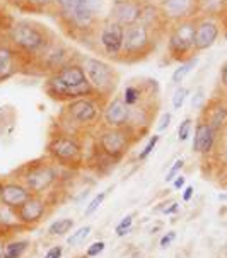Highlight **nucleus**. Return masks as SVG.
Returning a JSON list of instances; mask_svg holds the SVG:
<instances>
[{
  "instance_id": "c9c22d12",
  "label": "nucleus",
  "mask_w": 227,
  "mask_h": 258,
  "mask_svg": "<svg viewBox=\"0 0 227 258\" xmlns=\"http://www.w3.org/2000/svg\"><path fill=\"white\" fill-rule=\"evenodd\" d=\"M174 239H176V231H169V233H166V234L163 236V238H161L159 246L163 248V250H166V248L171 246Z\"/></svg>"
},
{
  "instance_id": "a19ab883",
  "label": "nucleus",
  "mask_w": 227,
  "mask_h": 258,
  "mask_svg": "<svg viewBox=\"0 0 227 258\" xmlns=\"http://www.w3.org/2000/svg\"><path fill=\"white\" fill-rule=\"evenodd\" d=\"M173 186H174V190H181V188L185 186V176H176V180L173 181Z\"/></svg>"
},
{
  "instance_id": "473e14b6",
  "label": "nucleus",
  "mask_w": 227,
  "mask_h": 258,
  "mask_svg": "<svg viewBox=\"0 0 227 258\" xmlns=\"http://www.w3.org/2000/svg\"><path fill=\"white\" fill-rule=\"evenodd\" d=\"M104 248H106V243H104V241H96L93 244H89V248L86 250V256L87 258H94V256L101 255V253L104 251Z\"/></svg>"
},
{
  "instance_id": "ddd939ff",
  "label": "nucleus",
  "mask_w": 227,
  "mask_h": 258,
  "mask_svg": "<svg viewBox=\"0 0 227 258\" xmlns=\"http://www.w3.org/2000/svg\"><path fill=\"white\" fill-rule=\"evenodd\" d=\"M104 123L111 128H125L128 125L130 106L125 103L123 96H116L104 108Z\"/></svg>"
},
{
  "instance_id": "9d476101",
  "label": "nucleus",
  "mask_w": 227,
  "mask_h": 258,
  "mask_svg": "<svg viewBox=\"0 0 227 258\" xmlns=\"http://www.w3.org/2000/svg\"><path fill=\"white\" fill-rule=\"evenodd\" d=\"M150 43V28L140 23L128 26L125 29V43L123 51L126 55H138L147 50Z\"/></svg>"
},
{
  "instance_id": "2f4dec72",
  "label": "nucleus",
  "mask_w": 227,
  "mask_h": 258,
  "mask_svg": "<svg viewBox=\"0 0 227 258\" xmlns=\"http://www.w3.org/2000/svg\"><path fill=\"white\" fill-rule=\"evenodd\" d=\"M183 168H185V161H183V159H178L176 163H174V164L171 166V169L168 171V174H166V183H173L174 180H176L178 173H180Z\"/></svg>"
},
{
  "instance_id": "a878e982",
  "label": "nucleus",
  "mask_w": 227,
  "mask_h": 258,
  "mask_svg": "<svg viewBox=\"0 0 227 258\" xmlns=\"http://www.w3.org/2000/svg\"><path fill=\"white\" fill-rule=\"evenodd\" d=\"M91 231H93V226H82L81 229H77V231H73V233L68 236L67 238V244L68 246H79L81 243H84L86 241V238L91 234Z\"/></svg>"
},
{
  "instance_id": "cd10ccee",
  "label": "nucleus",
  "mask_w": 227,
  "mask_h": 258,
  "mask_svg": "<svg viewBox=\"0 0 227 258\" xmlns=\"http://www.w3.org/2000/svg\"><path fill=\"white\" fill-rule=\"evenodd\" d=\"M133 214H128V216H125L123 219H121L120 222L116 224V227H115V233H116V236H126L132 231V226H133Z\"/></svg>"
},
{
  "instance_id": "37998d69",
  "label": "nucleus",
  "mask_w": 227,
  "mask_h": 258,
  "mask_svg": "<svg viewBox=\"0 0 227 258\" xmlns=\"http://www.w3.org/2000/svg\"><path fill=\"white\" fill-rule=\"evenodd\" d=\"M4 250H6V241H4V238L0 236V258H4Z\"/></svg>"
},
{
  "instance_id": "ea45409f",
  "label": "nucleus",
  "mask_w": 227,
  "mask_h": 258,
  "mask_svg": "<svg viewBox=\"0 0 227 258\" xmlns=\"http://www.w3.org/2000/svg\"><path fill=\"white\" fill-rule=\"evenodd\" d=\"M26 2L31 4V6H34V7H45L51 2V0H26Z\"/></svg>"
},
{
  "instance_id": "f704fd0d",
  "label": "nucleus",
  "mask_w": 227,
  "mask_h": 258,
  "mask_svg": "<svg viewBox=\"0 0 227 258\" xmlns=\"http://www.w3.org/2000/svg\"><path fill=\"white\" fill-rule=\"evenodd\" d=\"M203 99H205V91L200 87V89L193 94V98H191V106H193L195 110H200V108L203 106Z\"/></svg>"
},
{
  "instance_id": "a18cd8bd",
  "label": "nucleus",
  "mask_w": 227,
  "mask_h": 258,
  "mask_svg": "<svg viewBox=\"0 0 227 258\" xmlns=\"http://www.w3.org/2000/svg\"><path fill=\"white\" fill-rule=\"evenodd\" d=\"M2 185H4V183H2V181H0V190H2Z\"/></svg>"
},
{
  "instance_id": "79ce46f5",
  "label": "nucleus",
  "mask_w": 227,
  "mask_h": 258,
  "mask_svg": "<svg viewBox=\"0 0 227 258\" xmlns=\"http://www.w3.org/2000/svg\"><path fill=\"white\" fill-rule=\"evenodd\" d=\"M220 81H222V84L227 87V62L222 65V69H220Z\"/></svg>"
},
{
  "instance_id": "1a4fd4ad",
  "label": "nucleus",
  "mask_w": 227,
  "mask_h": 258,
  "mask_svg": "<svg viewBox=\"0 0 227 258\" xmlns=\"http://www.w3.org/2000/svg\"><path fill=\"white\" fill-rule=\"evenodd\" d=\"M67 115L79 125H91L101 115L99 110V104L93 101L89 98H81V99H73V101L67 103Z\"/></svg>"
},
{
  "instance_id": "7c9ffc66",
  "label": "nucleus",
  "mask_w": 227,
  "mask_h": 258,
  "mask_svg": "<svg viewBox=\"0 0 227 258\" xmlns=\"http://www.w3.org/2000/svg\"><path fill=\"white\" fill-rule=\"evenodd\" d=\"M157 142H159V135H152V137L149 139V142L145 144V147H143L140 151V154H138V161H140V163H142V161H145L147 157L152 154V151L156 149Z\"/></svg>"
},
{
  "instance_id": "c85d7f7f",
  "label": "nucleus",
  "mask_w": 227,
  "mask_h": 258,
  "mask_svg": "<svg viewBox=\"0 0 227 258\" xmlns=\"http://www.w3.org/2000/svg\"><path fill=\"white\" fill-rule=\"evenodd\" d=\"M188 94H190V89H186V87H178V89L174 91V94H173V108L174 110H180V108H183L185 99L188 98Z\"/></svg>"
},
{
  "instance_id": "c03bdc74",
  "label": "nucleus",
  "mask_w": 227,
  "mask_h": 258,
  "mask_svg": "<svg viewBox=\"0 0 227 258\" xmlns=\"http://www.w3.org/2000/svg\"><path fill=\"white\" fill-rule=\"evenodd\" d=\"M219 200H225V202H227V194H220L219 195Z\"/></svg>"
},
{
  "instance_id": "f03ea898",
  "label": "nucleus",
  "mask_w": 227,
  "mask_h": 258,
  "mask_svg": "<svg viewBox=\"0 0 227 258\" xmlns=\"http://www.w3.org/2000/svg\"><path fill=\"white\" fill-rule=\"evenodd\" d=\"M46 154L55 164H62L67 168H79L84 157V147L75 137L68 134H55L46 144Z\"/></svg>"
},
{
  "instance_id": "9b49d317",
  "label": "nucleus",
  "mask_w": 227,
  "mask_h": 258,
  "mask_svg": "<svg viewBox=\"0 0 227 258\" xmlns=\"http://www.w3.org/2000/svg\"><path fill=\"white\" fill-rule=\"evenodd\" d=\"M99 41L104 48L108 55H118L123 50V43H125V28L121 24H118L116 21H106L99 34Z\"/></svg>"
},
{
  "instance_id": "2eb2a0df",
  "label": "nucleus",
  "mask_w": 227,
  "mask_h": 258,
  "mask_svg": "<svg viewBox=\"0 0 227 258\" xmlns=\"http://www.w3.org/2000/svg\"><path fill=\"white\" fill-rule=\"evenodd\" d=\"M196 9V0H161V14L173 21H186Z\"/></svg>"
},
{
  "instance_id": "393cba45",
  "label": "nucleus",
  "mask_w": 227,
  "mask_h": 258,
  "mask_svg": "<svg viewBox=\"0 0 227 258\" xmlns=\"http://www.w3.org/2000/svg\"><path fill=\"white\" fill-rule=\"evenodd\" d=\"M121 96H123L125 103L128 104V106H137V104H140V101H142L143 91L140 86H128Z\"/></svg>"
},
{
  "instance_id": "49530a36",
  "label": "nucleus",
  "mask_w": 227,
  "mask_h": 258,
  "mask_svg": "<svg viewBox=\"0 0 227 258\" xmlns=\"http://www.w3.org/2000/svg\"><path fill=\"white\" fill-rule=\"evenodd\" d=\"M225 137H227V126H225Z\"/></svg>"
},
{
  "instance_id": "39448f33",
  "label": "nucleus",
  "mask_w": 227,
  "mask_h": 258,
  "mask_svg": "<svg viewBox=\"0 0 227 258\" xmlns=\"http://www.w3.org/2000/svg\"><path fill=\"white\" fill-rule=\"evenodd\" d=\"M82 69L86 72L87 82L93 86L94 93L108 94L113 93L116 87V72L111 65L99 58H84L82 60Z\"/></svg>"
},
{
  "instance_id": "6e6552de",
  "label": "nucleus",
  "mask_w": 227,
  "mask_h": 258,
  "mask_svg": "<svg viewBox=\"0 0 227 258\" xmlns=\"http://www.w3.org/2000/svg\"><path fill=\"white\" fill-rule=\"evenodd\" d=\"M48 212V202L43 195H31V199L26 200L16 211L17 221L26 227H33L45 219Z\"/></svg>"
},
{
  "instance_id": "4be33fe9",
  "label": "nucleus",
  "mask_w": 227,
  "mask_h": 258,
  "mask_svg": "<svg viewBox=\"0 0 227 258\" xmlns=\"http://www.w3.org/2000/svg\"><path fill=\"white\" fill-rule=\"evenodd\" d=\"M65 56H67L65 48H55L50 53H46V65L56 72L58 69H62L65 65Z\"/></svg>"
},
{
  "instance_id": "72a5a7b5",
  "label": "nucleus",
  "mask_w": 227,
  "mask_h": 258,
  "mask_svg": "<svg viewBox=\"0 0 227 258\" xmlns=\"http://www.w3.org/2000/svg\"><path fill=\"white\" fill-rule=\"evenodd\" d=\"M171 120H173V115L169 111L163 113V116L159 118V123H157V132H166L168 126L171 125Z\"/></svg>"
},
{
  "instance_id": "f257e3e1",
  "label": "nucleus",
  "mask_w": 227,
  "mask_h": 258,
  "mask_svg": "<svg viewBox=\"0 0 227 258\" xmlns=\"http://www.w3.org/2000/svg\"><path fill=\"white\" fill-rule=\"evenodd\" d=\"M60 180L58 168L53 161H34L23 168L21 183L33 195H45Z\"/></svg>"
},
{
  "instance_id": "4c0bfd02",
  "label": "nucleus",
  "mask_w": 227,
  "mask_h": 258,
  "mask_svg": "<svg viewBox=\"0 0 227 258\" xmlns=\"http://www.w3.org/2000/svg\"><path fill=\"white\" fill-rule=\"evenodd\" d=\"M178 211H180V204L178 202H169L168 207H163L164 216H171V214H176Z\"/></svg>"
},
{
  "instance_id": "aec40b11",
  "label": "nucleus",
  "mask_w": 227,
  "mask_h": 258,
  "mask_svg": "<svg viewBox=\"0 0 227 258\" xmlns=\"http://www.w3.org/2000/svg\"><path fill=\"white\" fill-rule=\"evenodd\" d=\"M28 250H29L28 239H12V241L6 243L4 258H23Z\"/></svg>"
},
{
  "instance_id": "423d86ee",
  "label": "nucleus",
  "mask_w": 227,
  "mask_h": 258,
  "mask_svg": "<svg viewBox=\"0 0 227 258\" xmlns=\"http://www.w3.org/2000/svg\"><path fill=\"white\" fill-rule=\"evenodd\" d=\"M56 4L77 28H89L103 7L101 0H56Z\"/></svg>"
},
{
  "instance_id": "a211bd4d",
  "label": "nucleus",
  "mask_w": 227,
  "mask_h": 258,
  "mask_svg": "<svg viewBox=\"0 0 227 258\" xmlns=\"http://www.w3.org/2000/svg\"><path fill=\"white\" fill-rule=\"evenodd\" d=\"M202 121L210 125L217 134H220L227 126V104L222 101L210 103L205 110V116Z\"/></svg>"
},
{
  "instance_id": "4468645a",
  "label": "nucleus",
  "mask_w": 227,
  "mask_h": 258,
  "mask_svg": "<svg viewBox=\"0 0 227 258\" xmlns=\"http://www.w3.org/2000/svg\"><path fill=\"white\" fill-rule=\"evenodd\" d=\"M31 195L33 194L23 185V183L9 181V183H4L2 190H0V204L12 209V211H17L21 205L26 204V200L31 199Z\"/></svg>"
},
{
  "instance_id": "f3484780",
  "label": "nucleus",
  "mask_w": 227,
  "mask_h": 258,
  "mask_svg": "<svg viewBox=\"0 0 227 258\" xmlns=\"http://www.w3.org/2000/svg\"><path fill=\"white\" fill-rule=\"evenodd\" d=\"M219 38V26L213 21H202V23L196 24L195 31V50L203 51L207 48H210L213 43Z\"/></svg>"
},
{
  "instance_id": "f8f14e48",
  "label": "nucleus",
  "mask_w": 227,
  "mask_h": 258,
  "mask_svg": "<svg viewBox=\"0 0 227 258\" xmlns=\"http://www.w3.org/2000/svg\"><path fill=\"white\" fill-rule=\"evenodd\" d=\"M142 4L138 0H115L111 7V19L125 28L133 26L140 21Z\"/></svg>"
},
{
  "instance_id": "58836bf2",
  "label": "nucleus",
  "mask_w": 227,
  "mask_h": 258,
  "mask_svg": "<svg viewBox=\"0 0 227 258\" xmlns=\"http://www.w3.org/2000/svg\"><path fill=\"white\" fill-rule=\"evenodd\" d=\"M193 194H195V188L191 185L186 186L185 191H183V200H185V202H190V200L193 199Z\"/></svg>"
},
{
  "instance_id": "6ab92c4d",
  "label": "nucleus",
  "mask_w": 227,
  "mask_h": 258,
  "mask_svg": "<svg viewBox=\"0 0 227 258\" xmlns=\"http://www.w3.org/2000/svg\"><path fill=\"white\" fill-rule=\"evenodd\" d=\"M16 67L14 50H11L6 45H0V82L11 77L16 72Z\"/></svg>"
},
{
  "instance_id": "b1692460",
  "label": "nucleus",
  "mask_w": 227,
  "mask_h": 258,
  "mask_svg": "<svg viewBox=\"0 0 227 258\" xmlns=\"http://www.w3.org/2000/svg\"><path fill=\"white\" fill-rule=\"evenodd\" d=\"M12 226L24 227L19 221H17L16 211H12V209H9L6 205L0 204V227H12Z\"/></svg>"
},
{
  "instance_id": "7ed1b4c3",
  "label": "nucleus",
  "mask_w": 227,
  "mask_h": 258,
  "mask_svg": "<svg viewBox=\"0 0 227 258\" xmlns=\"http://www.w3.org/2000/svg\"><path fill=\"white\" fill-rule=\"evenodd\" d=\"M133 144V137H132V130L130 128H111V126H106L101 134H99L98 139V146L99 151L104 157H108L113 163L123 159L126 152L130 151Z\"/></svg>"
},
{
  "instance_id": "0eeeda50",
  "label": "nucleus",
  "mask_w": 227,
  "mask_h": 258,
  "mask_svg": "<svg viewBox=\"0 0 227 258\" xmlns=\"http://www.w3.org/2000/svg\"><path fill=\"white\" fill-rule=\"evenodd\" d=\"M195 31L196 24L193 21H180L173 28L168 39V51L173 58H183L195 50Z\"/></svg>"
},
{
  "instance_id": "412c9836",
  "label": "nucleus",
  "mask_w": 227,
  "mask_h": 258,
  "mask_svg": "<svg viewBox=\"0 0 227 258\" xmlns=\"http://www.w3.org/2000/svg\"><path fill=\"white\" fill-rule=\"evenodd\" d=\"M73 224H75V222H73V219H70V217H65V219H56V221L51 222L48 233H50L51 236H67L72 231Z\"/></svg>"
},
{
  "instance_id": "c756f323",
  "label": "nucleus",
  "mask_w": 227,
  "mask_h": 258,
  "mask_svg": "<svg viewBox=\"0 0 227 258\" xmlns=\"http://www.w3.org/2000/svg\"><path fill=\"white\" fill-rule=\"evenodd\" d=\"M191 126H193V120H191V118H185V120L181 121L180 128H178V139H180L181 142H185L190 139Z\"/></svg>"
},
{
  "instance_id": "20e7f679",
  "label": "nucleus",
  "mask_w": 227,
  "mask_h": 258,
  "mask_svg": "<svg viewBox=\"0 0 227 258\" xmlns=\"http://www.w3.org/2000/svg\"><path fill=\"white\" fill-rule=\"evenodd\" d=\"M11 39L21 51L29 55L43 53L48 43L45 31L31 23H17L12 26Z\"/></svg>"
},
{
  "instance_id": "dca6fc26",
  "label": "nucleus",
  "mask_w": 227,
  "mask_h": 258,
  "mask_svg": "<svg viewBox=\"0 0 227 258\" xmlns=\"http://www.w3.org/2000/svg\"><path fill=\"white\" fill-rule=\"evenodd\" d=\"M217 134L210 125H207L205 121H200L195 126V135H193V151L196 154L207 156L210 154L215 147L217 142Z\"/></svg>"
},
{
  "instance_id": "bb28decb",
  "label": "nucleus",
  "mask_w": 227,
  "mask_h": 258,
  "mask_svg": "<svg viewBox=\"0 0 227 258\" xmlns=\"http://www.w3.org/2000/svg\"><path fill=\"white\" fill-rule=\"evenodd\" d=\"M111 190H113V186L110 188V190H104V191H99V194H96L94 199L91 200L89 204H87V207H86V211H84V217H91V216H93V214L98 211L99 207H101V204L104 202V199L110 195Z\"/></svg>"
},
{
  "instance_id": "e433bc0d",
  "label": "nucleus",
  "mask_w": 227,
  "mask_h": 258,
  "mask_svg": "<svg viewBox=\"0 0 227 258\" xmlns=\"http://www.w3.org/2000/svg\"><path fill=\"white\" fill-rule=\"evenodd\" d=\"M62 255H63V248L62 246H53L46 251V255L43 258H62Z\"/></svg>"
},
{
  "instance_id": "5701e85b",
  "label": "nucleus",
  "mask_w": 227,
  "mask_h": 258,
  "mask_svg": "<svg viewBox=\"0 0 227 258\" xmlns=\"http://www.w3.org/2000/svg\"><path fill=\"white\" fill-rule=\"evenodd\" d=\"M196 63H198V58L193 56V58H190L188 62H185L183 65H180V67H176V71L173 72V77H171L174 84H181V82L186 79V76H188V74L193 71V67H195Z\"/></svg>"
}]
</instances>
